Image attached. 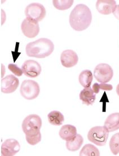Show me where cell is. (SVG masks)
Segmentation results:
<instances>
[{"label": "cell", "instance_id": "obj_18", "mask_svg": "<svg viewBox=\"0 0 119 156\" xmlns=\"http://www.w3.org/2000/svg\"><path fill=\"white\" fill-rule=\"evenodd\" d=\"M49 123L53 125L59 126L63 124L65 121V117L61 112L58 111H51L47 115Z\"/></svg>", "mask_w": 119, "mask_h": 156}, {"label": "cell", "instance_id": "obj_17", "mask_svg": "<svg viewBox=\"0 0 119 156\" xmlns=\"http://www.w3.org/2000/svg\"><path fill=\"white\" fill-rule=\"evenodd\" d=\"M83 142L84 139L83 136L80 134H77L76 136L71 140L67 141L66 147L69 151H71V152L77 151L83 145Z\"/></svg>", "mask_w": 119, "mask_h": 156}, {"label": "cell", "instance_id": "obj_19", "mask_svg": "<svg viewBox=\"0 0 119 156\" xmlns=\"http://www.w3.org/2000/svg\"><path fill=\"white\" fill-rule=\"evenodd\" d=\"M93 80V74L91 71L89 70H85L82 71L79 77V81L80 84L85 88L90 87Z\"/></svg>", "mask_w": 119, "mask_h": 156}, {"label": "cell", "instance_id": "obj_24", "mask_svg": "<svg viewBox=\"0 0 119 156\" xmlns=\"http://www.w3.org/2000/svg\"><path fill=\"white\" fill-rule=\"evenodd\" d=\"M25 139L29 144L31 146H35L40 143L41 140V133H39L36 135H25Z\"/></svg>", "mask_w": 119, "mask_h": 156}, {"label": "cell", "instance_id": "obj_4", "mask_svg": "<svg viewBox=\"0 0 119 156\" xmlns=\"http://www.w3.org/2000/svg\"><path fill=\"white\" fill-rule=\"evenodd\" d=\"M109 132L104 126H94L91 128L87 134V139L98 146H104L108 139Z\"/></svg>", "mask_w": 119, "mask_h": 156}, {"label": "cell", "instance_id": "obj_11", "mask_svg": "<svg viewBox=\"0 0 119 156\" xmlns=\"http://www.w3.org/2000/svg\"><path fill=\"white\" fill-rule=\"evenodd\" d=\"M19 85L18 78L13 75H8L1 80V92L4 93L14 92Z\"/></svg>", "mask_w": 119, "mask_h": 156}, {"label": "cell", "instance_id": "obj_23", "mask_svg": "<svg viewBox=\"0 0 119 156\" xmlns=\"http://www.w3.org/2000/svg\"><path fill=\"white\" fill-rule=\"evenodd\" d=\"M112 89V85L107 83H94L92 87V89L95 94H98L99 92L101 89L103 90H111Z\"/></svg>", "mask_w": 119, "mask_h": 156}, {"label": "cell", "instance_id": "obj_20", "mask_svg": "<svg viewBox=\"0 0 119 156\" xmlns=\"http://www.w3.org/2000/svg\"><path fill=\"white\" fill-rule=\"evenodd\" d=\"M80 156H99L100 152L95 146L87 144L84 146L80 152Z\"/></svg>", "mask_w": 119, "mask_h": 156}, {"label": "cell", "instance_id": "obj_9", "mask_svg": "<svg viewBox=\"0 0 119 156\" xmlns=\"http://www.w3.org/2000/svg\"><path fill=\"white\" fill-rule=\"evenodd\" d=\"M96 9L101 14L107 15L113 13L116 16L119 6L114 0H98L96 2Z\"/></svg>", "mask_w": 119, "mask_h": 156}, {"label": "cell", "instance_id": "obj_13", "mask_svg": "<svg viewBox=\"0 0 119 156\" xmlns=\"http://www.w3.org/2000/svg\"><path fill=\"white\" fill-rule=\"evenodd\" d=\"M79 57L73 50H67L62 52L61 56V65L65 68H72L77 65Z\"/></svg>", "mask_w": 119, "mask_h": 156}, {"label": "cell", "instance_id": "obj_21", "mask_svg": "<svg viewBox=\"0 0 119 156\" xmlns=\"http://www.w3.org/2000/svg\"><path fill=\"white\" fill-rule=\"evenodd\" d=\"M73 2V0H54L53 1V4L57 9L65 10L72 6Z\"/></svg>", "mask_w": 119, "mask_h": 156}, {"label": "cell", "instance_id": "obj_1", "mask_svg": "<svg viewBox=\"0 0 119 156\" xmlns=\"http://www.w3.org/2000/svg\"><path fill=\"white\" fill-rule=\"evenodd\" d=\"M92 14L90 9L84 4L77 5L72 10L69 18L71 27L76 31L87 29L91 23Z\"/></svg>", "mask_w": 119, "mask_h": 156}, {"label": "cell", "instance_id": "obj_10", "mask_svg": "<svg viewBox=\"0 0 119 156\" xmlns=\"http://www.w3.org/2000/svg\"><path fill=\"white\" fill-rule=\"evenodd\" d=\"M22 69L23 74L27 77L37 78L40 74L42 68L40 64L33 60H28L22 65Z\"/></svg>", "mask_w": 119, "mask_h": 156}, {"label": "cell", "instance_id": "obj_7", "mask_svg": "<svg viewBox=\"0 0 119 156\" xmlns=\"http://www.w3.org/2000/svg\"><path fill=\"white\" fill-rule=\"evenodd\" d=\"M94 76L98 82L101 83H107L112 79L113 71L108 64H100L94 69Z\"/></svg>", "mask_w": 119, "mask_h": 156}, {"label": "cell", "instance_id": "obj_25", "mask_svg": "<svg viewBox=\"0 0 119 156\" xmlns=\"http://www.w3.org/2000/svg\"><path fill=\"white\" fill-rule=\"evenodd\" d=\"M8 69H9L10 71H11L16 76H20L23 74L22 69L18 68V66L15 64H9L8 65Z\"/></svg>", "mask_w": 119, "mask_h": 156}, {"label": "cell", "instance_id": "obj_3", "mask_svg": "<svg viewBox=\"0 0 119 156\" xmlns=\"http://www.w3.org/2000/svg\"><path fill=\"white\" fill-rule=\"evenodd\" d=\"M22 126L25 135H36L40 133L42 127L41 119L36 114L29 115L23 121Z\"/></svg>", "mask_w": 119, "mask_h": 156}, {"label": "cell", "instance_id": "obj_22", "mask_svg": "<svg viewBox=\"0 0 119 156\" xmlns=\"http://www.w3.org/2000/svg\"><path fill=\"white\" fill-rule=\"evenodd\" d=\"M110 148L112 154L116 156L119 154V133L112 135L110 141Z\"/></svg>", "mask_w": 119, "mask_h": 156}, {"label": "cell", "instance_id": "obj_6", "mask_svg": "<svg viewBox=\"0 0 119 156\" xmlns=\"http://www.w3.org/2000/svg\"><path fill=\"white\" fill-rule=\"evenodd\" d=\"M46 14V11L43 5L39 3H32L28 5L25 9V15L27 18H29L37 22L43 20Z\"/></svg>", "mask_w": 119, "mask_h": 156}, {"label": "cell", "instance_id": "obj_8", "mask_svg": "<svg viewBox=\"0 0 119 156\" xmlns=\"http://www.w3.org/2000/svg\"><path fill=\"white\" fill-rule=\"evenodd\" d=\"M21 29L23 34L29 38H33L37 36L40 32L38 22L26 18L21 24Z\"/></svg>", "mask_w": 119, "mask_h": 156}, {"label": "cell", "instance_id": "obj_15", "mask_svg": "<svg viewBox=\"0 0 119 156\" xmlns=\"http://www.w3.org/2000/svg\"><path fill=\"white\" fill-rule=\"evenodd\" d=\"M104 127L108 130V132H113L119 130V112L110 115L105 121Z\"/></svg>", "mask_w": 119, "mask_h": 156}, {"label": "cell", "instance_id": "obj_14", "mask_svg": "<svg viewBox=\"0 0 119 156\" xmlns=\"http://www.w3.org/2000/svg\"><path fill=\"white\" fill-rule=\"evenodd\" d=\"M77 129L71 125H65L61 127L59 132V135L63 140L65 141L71 140L76 136Z\"/></svg>", "mask_w": 119, "mask_h": 156}, {"label": "cell", "instance_id": "obj_2", "mask_svg": "<svg viewBox=\"0 0 119 156\" xmlns=\"http://www.w3.org/2000/svg\"><path fill=\"white\" fill-rule=\"evenodd\" d=\"M54 49V44L51 41L42 38L28 43L25 47V52L29 57L43 58L50 56Z\"/></svg>", "mask_w": 119, "mask_h": 156}, {"label": "cell", "instance_id": "obj_5", "mask_svg": "<svg viewBox=\"0 0 119 156\" xmlns=\"http://www.w3.org/2000/svg\"><path fill=\"white\" fill-rule=\"evenodd\" d=\"M40 86L32 80H25L22 83L20 93L22 97L28 100L36 98L40 93Z\"/></svg>", "mask_w": 119, "mask_h": 156}, {"label": "cell", "instance_id": "obj_12", "mask_svg": "<svg viewBox=\"0 0 119 156\" xmlns=\"http://www.w3.org/2000/svg\"><path fill=\"white\" fill-rule=\"evenodd\" d=\"M19 143L14 139H8L1 147V154L3 156H13L20 151Z\"/></svg>", "mask_w": 119, "mask_h": 156}, {"label": "cell", "instance_id": "obj_16", "mask_svg": "<svg viewBox=\"0 0 119 156\" xmlns=\"http://www.w3.org/2000/svg\"><path fill=\"white\" fill-rule=\"evenodd\" d=\"M80 99L84 105L87 106L92 105L96 99L95 93L90 87L86 88L82 90L80 93Z\"/></svg>", "mask_w": 119, "mask_h": 156}]
</instances>
